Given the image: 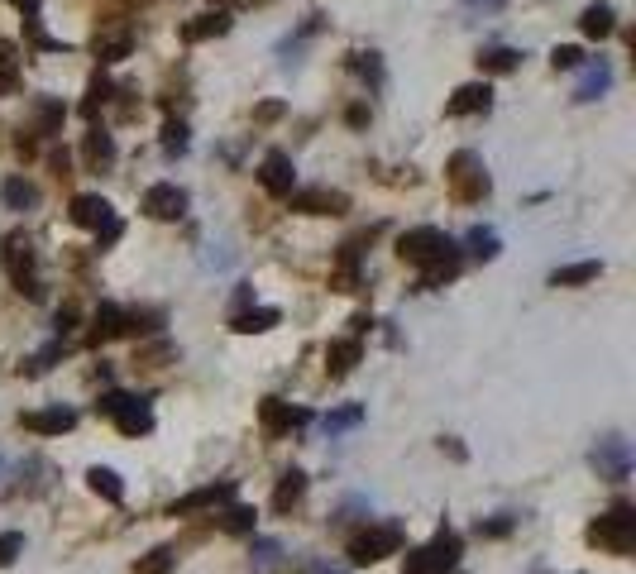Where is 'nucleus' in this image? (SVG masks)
Wrapping results in <instances>:
<instances>
[{
  "mask_svg": "<svg viewBox=\"0 0 636 574\" xmlns=\"http://www.w3.org/2000/svg\"><path fill=\"white\" fill-rule=\"evenodd\" d=\"M445 177H450V192L464 201V206H479L488 192H493V177L483 168V158L474 149H460V154L445 163Z\"/></svg>",
  "mask_w": 636,
  "mask_h": 574,
  "instance_id": "obj_1",
  "label": "nucleus"
},
{
  "mask_svg": "<svg viewBox=\"0 0 636 574\" xmlns=\"http://www.w3.org/2000/svg\"><path fill=\"white\" fill-rule=\"evenodd\" d=\"M589 541H593V546H603V551H613V555H632V546H636V508H632V503H613V508L589 527Z\"/></svg>",
  "mask_w": 636,
  "mask_h": 574,
  "instance_id": "obj_2",
  "label": "nucleus"
},
{
  "mask_svg": "<svg viewBox=\"0 0 636 574\" xmlns=\"http://www.w3.org/2000/svg\"><path fill=\"white\" fill-rule=\"evenodd\" d=\"M5 268H10V278H15V287H20L24 297H44V283H39V273H34V244H29V235H5Z\"/></svg>",
  "mask_w": 636,
  "mask_h": 574,
  "instance_id": "obj_3",
  "label": "nucleus"
},
{
  "mask_svg": "<svg viewBox=\"0 0 636 574\" xmlns=\"http://www.w3.org/2000/svg\"><path fill=\"white\" fill-rule=\"evenodd\" d=\"M397 551H402V527H393V522H383V527H364L350 541V560H354V565H378V560H388V555H397Z\"/></svg>",
  "mask_w": 636,
  "mask_h": 574,
  "instance_id": "obj_4",
  "label": "nucleus"
},
{
  "mask_svg": "<svg viewBox=\"0 0 636 574\" xmlns=\"http://www.w3.org/2000/svg\"><path fill=\"white\" fill-rule=\"evenodd\" d=\"M450 244H455V240H450L445 230H436V225H417V230H407V235L397 240V259L421 268V264H431L436 254H445Z\"/></svg>",
  "mask_w": 636,
  "mask_h": 574,
  "instance_id": "obj_5",
  "label": "nucleus"
},
{
  "mask_svg": "<svg viewBox=\"0 0 636 574\" xmlns=\"http://www.w3.org/2000/svg\"><path fill=\"white\" fill-rule=\"evenodd\" d=\"M144 216L149 221H182L187 216V192L177 182H154L144 192Z\"/></svg>",
  "mask_w": 636,
  "mask_h": 574,
  "instance_id": "obj_6",
  "label": "nucleus"
},
{
  "mask_svg": "<svg viewBox=\"0 0 636 574\" xmlns=\"http://www.w3.org/2000/svg\"><path fill=\"white\" fill-rule=\"evenodd\" d=\"M292 211L297 216H345L350 197L345 192H330V187H307V192H292Z\"/></svg>",
  "mask_w": 636,
  "mask_h": 574,
  "instance_id": "obj_7",
  "label": "nucleus"
},
{
  "mask_svg": "<svg viewBox=\"0 0 636 574\" xmlns=\"http://www.w3.org/2000/svg\"><path fill=\"white\" fill-rule=\"evenodd\" d=\"M593 469H598V479H613V484H622V479L632 474V450H627V441H622V436L598 441V450H593Z\"/></svg>",
  "mask_w": 636,
  "mask_h": 574,
  "instance_id": "obj_8",
  "label": "nucleus"
},
{
  "mask_svg": "<svg viewBox=\"0 0 636 574\" xmlns=\"http://www.w3.org/2000/svg\"><path fill=\"white\" fill-rule=\"evenodd\" d=\"M259 182H264L268 197H292V192H297V168H292V158H287L283 149L264 154V163H259Z\"/></svg>",
  "mask_w": 636,
  "mask_h": 574,
  "instance_id": "obj_9",
  "label": "nucleus"
},
{
  "mask_svg": "<svg viewBox=\"0 0 636 574\" xmlns=\"http://www.w3.org/2000/svg\"><path fill=\"white\" fill-rule=\"evenodd\" d=\"M259 421H264L268 436H287L292 426H307L311 412H302V407H292V402H283V398H264L259 402Z\"/></svg>",
  "mask_w": 636,
  "mask_h": 574,
  "instance_id": "obj_10",
  "label": "nucleus"
},
{
  "mask_svg": "<svg viewBox=\"0 0 636 574\" xmlns=\"http://www.w3.org/2000/svg\"><path fill=\"white\" fill-rule=\"evenodd\" d=\"M110 421L120 426V436H149V431H154V407L144 398H130V393H125L120 407L110 412Z\"/></svg>",
  "mask_w": 636,
  "mask_h": 574,
  "instance_id": "obj_11",
  "label": "nucleus"
},
{
  "mask_svg": "<svg viewBox=\"0 0 636 574\" xmlns=\"http://www.w3.org/2000/svg\"><path fill=\"white\" fill-rule=\"evenodd\" d=\"M67 216H72V225H82V230H101L115 216V206L106 197H96V192H82V197H72Z\"/></svg>",
  "mask_w": 636,
  "mask_h": 574,
  "instance_id": "obj_12",
  "label": "nucleus"
},
{
  "mask_svg": "<svg viewBox=\"0 0 636 574\" xmlns=\"http://www.w3.org/2000/svg\"><path fill=\"white\" fill-rule=\"evenodd\" d=\"M24 431H34V436H63L77 426V412L72 407H44V412H24Z\"/></svg>",
  "mask_w": 636,
  "mask_h": 574,
  "instance_id": "obj_13",
  "label": "nucleus"
},
{
  "mask_svg": "<svg viewBox=\"0 0 636 574\" xmlns=\"http://www.w3.org/2000/svg\"><path fill=\"white\" fill-rule=\"evenodd\" d=\"M608 87H613V67L603 63V58L579 63V87H574V101H598Z\"/></svg>",
  "mask_w": 636,
  "mask_h": 574,
  "instance_id": "obj_14",
  "label": "nucleus"
},
{
  "mask_svg": "<svg viewBox=\"0 0 636 574\" xmlns=\"http://www.w3.org/2000/svg\"><path fill=\"white\" fill-rule=\"evenodd\" d=\"M230 498H235V484L197 488V493L177 498V503H173V517H192V512H206V508H216V503H230Z\"/></svg>",
  "mask_w": 636,
  "mask_h": 574,
  "instance_id": "obj_15",
  "label": "nucleus"
},
{
  "mask_svg": "<svg viewBox=\"0 0 636 574\" xmlns=\"http://www.w3.org/2000/svg\"><path fill=\"white\" fill-rule=\"evenodd\" d=\"M488 106H493V87H488V82H464V87L450 96L445 111L450 115H483Z\"/></svg>",
  "mask_w": 636,
  "mask_h": 574,
  "instance_id": "obj_16",
  "label": "nucleus"
},
{
  "mask_svg": "<svg viewBox=\"0 0 636 574\" xmlns=\"http://www.w3.org/2000/svg\"><path fill=\"white\" fill-rule=\"evenodd\" d=\"M464 268V254H460V244H450L445 254H436L431 264H421V287H445L455 273Z\"/></svg>",
  "mask_w": 636,
  "mask_h": 574,
  "instance_id": "obj_17",
  "label": "nucleus"
},
{
  "mask_svg": "<svg viewBox=\"0 0 636 574\" xmlns=\"http://www.w3.org/2000/svg\"><path fill=\"white\" fill-rule=\"evenodd\" d=\"M115 335H125V311L115 307V302H101L96 316H91L87 340H91V345H106V340H115Z\"/></svg>",
  "mask_w": 636,
  "mask_h": 574,
  "instance_id": "obj_18",
  "label": "nucleus"
},
{
  "mask_svg": "<svg viewBox=\"0 0 636 574\" xmlns=\"http://www.w3.org/2000/svg\"><path fill=\"white\" fill-rule=\"evenodd\" d=\"M225 29H230V15H225V10H206V15L182 24V39H187V44H206V39H220Z\"/></svg>",
  "mask_w": 636,
  "mask_h": 574,
  "instance_id": "obj_19",
  "label": "nucleus"
},
{
  "mask_svg": "<svg viewBox=\"0 0 636 574\" xmlns=\"http://www.w3.org/2000/svg\"><path fill=\"white\" fill-rule=\"evenodd\" d=\"M82 158H87L91 173H106L110 163H115V139H110L106 130H87V139H82Z\"/></svg>",
  "mask_w": 636,
  "mask_h": 574,
  "instance_id": "obj_20",
  "label": "nucleus"
},
{
  "mask_svg": "<svg viewBox=\"0 0 636 574\" xmlns=\"http://www.w3.org/2000/svg\"><path fill=\"white\" fill-rule=\"evenodd\" d=\"M426 560H431V570H436V574H445L455 560H460V536H455L450 527H440L436 541L426 546Z\"/></svg>",
  "mask_w": 636,
  "mask_h": 574,
  "instance_id": "obj_21",
  "label": "nucleus"
},
{
  "mask_svg": "<svg viewBox=\"0 0 636 574\" xmlns=\"http://www.w3.org/2000/svg\"><path fill=\"white\" fill-rule=\"evenodd\" d=\"M359 359H364V345H359V340H330V350H326V369L335 378H345L354 369V364H359Z\"/></svg>",
  "mask_w": 636,
  "mask_h": 574,
  "instance_id": "obj_22",
  "label": "nucleus"
},
{
  "mask_svg": "<svg viewBox=\"0 0 636 574\" xmlns=\"http://www.w3.org/2000/svg\"><path fill=\"white\" fill-rule=\"evenodd\" d=\"M278 321H283V316H278L273 307H244V311H235L230 326H235L240 335H264V331H273Z\"/></svg>",
  "mask_w": 636,
  "mask_h": 574,
  "instance_id": "obj_23",
  "label": "nucleus"
},
{
  "mask_svg": "<svg viewBox=\"0 0 636 574\" xmlns=\"http://www.w3.org/2000/svg\"><path fill=\"white\" fill-rule=\"evenodd\" d=\"M87 488L96 498H106V503H125V479H120L115 469H106V464H96L87 474Z\"/></svg>",
  "mask_w": 636,
  "mask_h": 574,
  "instance_id": "obj_24",
  "label": "nucleus"
},
{
  "mask_svg": "<svg viewBox=\"0 0 636 574\" xmlns=\"http://www.w3.org/2000/svg\"><path fill=\"white\" fill-rule=\"evenodd\" d=\"M302 493H307V474L302 469H287L283 479H278V493H273V508L278 512H292L302 503Z\"/></svg>",
  "mask_w": 636,
  "mask_h": 574,
  "instance_id": "obj_25",
  "label": "nucleus"
},
{
  "mask_svg": "<svg viewBox=\"0 0 636 574\" xmlns=\"http://www.w3.org/2000/svg\"><path fill=\"white\" fill-rule=\"evenodd\" d=\"M603 273V264L598 259H584V264H565V268H555L550 273V287H584V283H593Z\"/></svg>",
  "mask_w": 636,
  "mask_h": 574,
  "instance_id": "obj_26",
  "label": "nucleus"
},
{
  "mask_svg": "<svg viewBox=\"0 0 636 574\" xmlns=\"http://www.w3.org/2000/svg\"><path fill=\"white\" fill-rule=\"evenodd\" d=\"M613 24H617L613 5H603V0H598V5H589V10L579 15V29H584L589 39H608V34H613Z\"/></svg>",
  "mask_w": 636,
  "mask_h": 574,
  "instance_id": "obj_27",
  "label": "nucleus"
},
{
  "mask_svg": "<svg viewBox=\"0 0 636 574\" xmlns=\"http://www.w3.org/2000/svg\"><path fill=\"white\" fill-rule=\"evenodd\" d=\"M0 197H5L10 211H34V206H39V187H34V182H24V177H10V182L0 187Z\"/></svg>",
  "mask_w": 636,
  "mask_h": 574,
  "instance_id": "obj_28",
  "label": "nucleus"
},
{
  "mask_svg": "<svg viewBox=\"0 0 636 574\" xmlns=\"http://www.w3.org/2000/svg\"><path fill=\"white\" fill-rule=\"evenodd\" d=\"M517 63H522V53L517 48H483L479 53V67L483 72H493V77H507V72H517Z\"/></svg>",
  "mask_w": 636,
  "mask_h": 574,
  "instance_id": "obj_29",
  "label": "nucleus"
},
{
  "mask_svg": "<svg viewBox=\"0 0 636 574\" xmlns=\"http://www.w3.org/2000/svg\"><path fill=\"white\" fill-rule=\"evenodd\" d=\"M254 522H259V512L249 508V503H230V508L220 512V527L230 531V536H254Z\"/></svg>",
  "mask_w": 636,
  "mask_h": 574,
  "instance_id": "obj_30",
  "label": "nucleus"
},
{
  "mask_svg": "<svg viewBox=\"0 0 636 574\" xmlns=\"http://www.w3.org/2000/svg\"><path fill=\"white\" fill-rule=\"evenodd\" d=\"M464 249H469L479 264H488V259H498L503 240H498V230H483V225H474V230H469V240H464Z\"/></svg>",
  "mask_w": 636,
  "mask_h": 574,
  "instance_id": "obj_31",
  "label": "nucleus"
},
{
  "mask_svg": "<svg viewBox=\"0 0 636 574\" xmlns=\"http://www.w3.org/2000/svg\"><path fill=\"white\" fill-rule=\"evenodd\" d=\"M15 91H20V58L10 39H0V96H15Z\"/></svg>",
  "mask_w": 636,
  "mask_h": 574,
  "instance_id": "obj_32",
  "label": "nucleus"
},
{
  "mask_svg": "<svg viewBox=\"0 0 636 574\" xmlns=\"http://www.w3.org/2000/svg\"><path fill=\"white\" fill-rule=\"evenodd\" d=\"M249 560H254V574H278V570H283V546H278V541H268V536H259Z\"/></svg>",
  "mask_w": 636,
  "mask_h": 574,
  "instance_id": "obj_33",
  "label": "nucleus"
},
{
  "mask_svg": "<svg viewBox=\"0 0 636 574\" xmlns=\"http://www.w3.org/2000/svg\"><path fill=\"white\" fill-rule=\"evenodd\" d=\"M130 34H101L96 39V63H120V58H130Z\"/></svg>",
  "mask_w": 636,
  "mask_h": 574,
  "instance_id": "obj_34",
  "label": "nucleus"
},
{
  "mask_svg": "<svg viewBox=\"0 0 636 574\" xmlns=\"http://www.w3.org/2000/svg\"><path fill=\"white\" fill-rule=\"evenodd\" d=\"M364 421V407H335L321 426H326V436H345V431H354Z\"/></svg>",
  "mask_w": 636,
  "mask_h": 574,
  "instance_id": "obj_35",
  "label": "nucleus"
},
{
  "mask_svg": "<svg viewBox=\"0 0 636 574\" xmlns=\"http://www.w3.org/2000/svg\"><path fill=\"white\" fill-rule=\"evenodd\" d=\"M134 574H173V551H168V546H154L149 555L134 560Z\"/></svg>",
  "mask_w": 636,
  "mask_h": 574,
  "instance_id": "obj_36",
  "label": "nucleus"
},
{
  "mask_svg": "<svg viewBox=\"0 0 636 574\" xmlns=\"http://www.w3.org/2000/svg\"><path fill=\"white\" fill-rule=\"evenodd\" d=\"M63 120H67L63 101L44 96V101H39V134H58V130H63Z\"/></svg>",
  "mask_w": 636,
  "mask_h": 574,
  "instance_id": "obj_37",
  "label": "nucleus"
},
{
  "mask_svg": "<svg viewBox=\"0 0 636 574\" xmlns=\"http://www.w3.org/2000/svg\"><path fill=\"white\" fill-rule=\"evenodd\" d=\"M187 144H192V139H187V125H182V120H168V125H163V154H187Z\"/></svg>",
  "mask_w": 636,
  "mask_h": 574,
  "instance_id": "obj_38",
  "label": "nucleus"
},
{
  "mask_svg": "<svg viewBox=\"0 0 636 574\" xmlns=\"http://www.w3.org/2000/svg\"><path fill=\"white\" fill-rule=\"evenodd\" d=\"M106 101H110V82H106V77H96V82H91V87H87V101H82V115H96V111H101V106H106Z\"/></svg>",
  "mask_w": 636,
  "mask_h": 574,
  "instance_id": "obj_39",
  "label": "nucleus"
},
{
  "mask_svg": "<svg viewBox=\"0 0 636 574\" xmlns=\"http://www.w3.org/2000/svg\"><path fill=\"white\" fill-rule=\"evenodd\" d=\"M24 551V536L20 531H0V570L5 565H15V555Z\"/></svg>",
  "mask_w": 636,
  "mask_h": 574,
  "instance_id": "obj_40",
  "label": "nucleus"
},
{
  "mask_svg": "<svg viewBox=\"0 0 636 574\" xmlns=\"http://www.w3.org/2000/svg\"><path fill=\"white\" fill-rule=\"evenodd\" d=\"M350 67H354V72H359V77H369L373 87L383 82V67H378V58H373V53H354V58H350Z\"/></svg>",
  "mask_w": 636,
  "mask_h": 574,
  "instance_id": "obj_41",
  "label": "nucleus"
},
{
  "mask_svg": "<svg viewBox=\"0 0 636 574\" xmlns=\"http://www.w3.org/2000/svg\"><path fill=\"white\" fill-rule=\"evenodd\" d=\"M550 63L560 67V72H574V67L584 63V53H579V48H574V44H560V48H555V53H550Z\"/></svg>",
  "mask_w": 636,
  "mask_h": 574,
  "instance_id": "obj_42",
  "label": "nucleus"
},
{
  "mask_svg": "<svg viewBox=\"0 0 636 574\" xmlns=\"http://www.w3.org/2000/svg\"><path fill=\"white\" fill-rule=\"evenodd\" d=\"M402 570H407V574H436V570H431V560H426V546H417V551L402 555Z\"/></svg>",
  "mask_w": 636,
  "mask_h": 574,
  "instance_id": "obj_43",
  "label": "nucleus"
},
{
  "mask_svg": "<svg viewBox=\"0 0 636 574\" xmlns=\"http://www.w3.org/2000/svg\"><path fill=\"white\" fill-rule=\"evenodd\" d=\"M120 235H125V225H120V216H110V221L101 225V230H96V244L106 249V244H115V240H120Z\"/></svg>",
  "mask_w": 636,
  "mask_h": 574,
  "instance_id": "obj_44",
  "label": "nucleus"
},
{
  "mask_svg": "<svg viewBox=\"0 0 636 574\" xmlns=\"http://www.w3.org/2000/svg\"><path fill=\"white\" fill-rule=\"evenodd\" d=\"M512 531V517H493V522H479V536H507Z\"/></svg>",
  "mask_w": 636,
  "mask_h": 574,
  "instance_id": "obj_45",
  "label": "nucleus"
},
{
  "mask_svg": "<svg viewBox=\"0 0 636 574\" xmlns=\"http://www.w3.org/2000/svg\"><path fill=\"white\" fill-rule=\"evenodd\" d=\"M278 115H283V101H264V106L254 111V120H259V125H273Z\"/></svg>",
  "mask_w": 636,
  "mask_h": 574,
  "instance_id": "obj_46",
  "label": "nucleus"
},
{
  "mask_svg": "<svg viewBox=\"0 0 636 574\" xmlns=\"http://www.w3.org/2000/svg\"><path fill=\"white\" fill-rule=\"evenodd\" d=\"M10 5H15V10H20L24 20H29V15H39V5H44V0H10Z\"/></svg>",
  "mask_w": 636,
  "mask_h": 574,
  "instance_id": "obj_47",
  "label": "nucleus"
},
{
  "mask_svg": "<svg viewBox=\"0 0 636 574\" xmlns=\"http://www.w3.org/2000/svg\"><path fill=\"white\" fill-rule=\"evenodd\" d=\"M72 321H77V311H72V307L58 311V331H72Z\"/></svg>",
  "mask_w": 636,
  "mask_h": 574,
  "instance_id": "obj_48",
  "label": "nucleus"
},
{
  "mask_svg": "<svg viewBox=\"0 0 636 574\" xmlns=\"http://www.w3.org/2000/svg\"><path fill=\"white\" fill-rule=\"evenodd\" d=\"M464 5H483V10H498L503 0H464Z\"/></svg>",
  "mask_w": 636,
  "mask_h": 574,
  "instance_id": "obj_49",
  "label": "nucleus"
}]
</instances>
